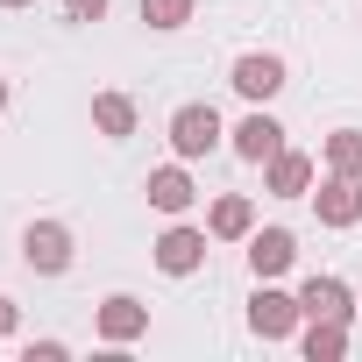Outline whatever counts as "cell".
I'll list each match as a JSON object with an SVG mask.
<instances>
[{"mask_svg": "<svg viewBox=\"0 0 362 362\" xmlns=\"http://www.w3.org/2000/svg\"><path fill=\"white\" fill-rule=\"evenodd\" d=\"M192 8H199V0H142V22L149 29H185Z\"/></svg>", "mask_w": 362, "mask_h": 362, "instance_id": "e0dca14e", "label": "cell"}, {"mask_svg": "<svg viewBox=\"0 0 362 362\" xmlns=\"http://www.w3.org/2000/svg\"><path fill=\"white\" fill-rule=\"evenodd\" d=\"M149 206L156 214H185L192 199H199V185H192V177H185V163H163V170H149Z\"/></svg>", "mask_w": 362, "mask_h": 362, "instance_id": "9c48e42d", "label": "cell"}, {"mask_svg": "<svg viewBox=\"0 0 362 362\" xmlns=\"http://www.w3.org/2000/svg\"><path fill=\"white\" fill-rule=\"evenodd\" d=\"M277 149H284V128H277L270 114H249V121L235 128V156H242V163H270Z\"/></svg>", "mask_w": 362, "mask_h": 362, "instance_id": "8fae6325", "label": "cell"}, {"mask_svg": "<svg viewBox=\"0 0 362 362\" xmlns=\"http://www.w3.org/2000/svg\"><path fill=\"white\" fill-rule=\"evenodd\" d=\"M235 93H242V100H270V93H284V57H270V50L235 57Z\"/></svg>", "mask_w": 362, "mask_h": 362, "instance_id": "52a82bcc", "label": "cell"}, {"mask_svg": "<svg viewBox=\"0 0 362 362\" xmlns=\"http://www.w3.org/2000/svg\"><path fill=\"white\" fill-rule=\"evenodd\" d=\"M93 327H100V341H107V348H128V341H142V334H149V305H142V298H128V291H114V298L93 313Z\"/></svg>", "mask_w": 362, "mask_h": 362, "instance_id": "277c9868", "label": "cell"}, {"mask_svg": "<svg viewBox=\"0 0 362 362\" xmlns=\"http://www.w3.org/2000/svg\"><path fill=\"white\" fill-rule=\"evenodd\" d=\"M221 135H228V128H221V114H214L206 100H192V107H177V114H170V149L185 156V163H192V156H214Z\"/></svg>", "mask_w": 362, "mask_h": 362, "instance_id": "6da1fadb", "label": "cell"}, {"mask_svg": "<svg viewBox=\"0 0 362 362\" xmlns=\"http://www.w3.org/2000/svg\"><path fill=\"white\" fill-rule=\"evenodd\" d=\"M313 206H320V228H355L362 221V177L327 170V185L313 192Z\"/></svg>", "mask_w": 362, "mask_h": 362, "instance_id": "5b68a950", "label": "cell"}, {"mask_svg": "<svg viewBox=\"0 0 362 362\" xmlns=\"http://www.w3.org/2000/svg\"><path fill=\"white\" fill-rule=\"evenodd\" d=\"M64 15H71V22H100V15H107V0H64Z\"/></svg>", "mask_w": 362, "mask_h": 362, "instance_id": "ac0fdd59", "label": "cell"}, {"mask_svg": "<svg viewBox=\"0 0 362 362\" xmlns=\"http://www.w3.org/2000/svg\"><path fill=\"white\" fill-rule=\"evenodd\" d=\"M291 256H298L291 228H263V235H249V270H256V277H284Z\"/></svg>", "mask_w": 362, "mask_h": 362, "instance_id": "30bf717a", "label": "cell"}, {"mask_svg": "<svg viewBox=\"0 0 362 362\" xmlns=\"http://www.w3.org/2000/svg\"><path fill=\"white\" fill-rule=\"evenodd\" d=\"M298 320H305V313H298V298H291V291H277L270 277H256V298H249V334H256V341H284Z\"/></svg>", "mask_w": 362, "mask_h": 362, "instance_id": "7a4b0ae2", "label": "cell"}, {"mask_svg": "<svg viewBox=\"0 0 362 362\" xmlns=\"http://www.w3.org/2000/svg\"><path fill=\"white\" fill-rule=\"evenodd\" d=\"M305 362H341L348 355V320H305Z\"/></svg>", "mask_w": 362, "mask_h": 362, "instance_id": "9a60e30c", "label": "cell"}, {"mask_svg": "<svg viewBox=\"0 0 362 362\" xmlns=\"http://www.w3.org/2000/svg\"><path fill=\"white\" fill-rule=\"evenodd\" d=\"M15 320H22V313H15V298H0V341L15 334Z\"/></svg>", "mask_w": 362, "mask_h": 362, "instance_id": "d6986e66", "label": "cell"}, {"mask_svg": "<svg viewBox=\"0 0 362 362\" xmlns=\"http://www.w3.org/2000/svg\"><path fill=\"white\" fill-rule=\"evenodd\" d=\"M0 114H8V78H0Z\"/></svg>", "mask_w": 362, "mask_h": 362, "instance_id": "ffe728a7", "label": "cell"}, {"mask_svg": "<svg viewBox=\"0 0 362 362\" xmlns=\"http://www.w3.org/2000/svg\"><path fill=\"white\" fill-rule=\"evenodd\" d=\"M206 235H214V242H249V235H256V206H249L242 192L214 199V214H206Z\"/></svg>", "mask_w": 362, "mask_h": 362, "instance_id": "7c38bea8", "label": "cell"}, {"mask_svg": "<svg viewBox=\"0 0 362 362\" xmlns=\"http://www.w3.org/2000/svg\"><path fill=\"white\" fill-rule=\"evenodd\" d=\"M93 128H100L107 142H128V135H135V100H128V93H100V100H93Z\"/></svg>", "mask_w": 362, "mask_h": 362, "instance_id": "5bb4252c", "label": "cell"}, {"mask_svg": "<svg viewBox=\"0 0 362 362\" xmlns=\"http://www.w3.org/2000/svg\"><path fill=\"white\" fill-rule=\"evenodd\" d=\"M327 170L362 177V128H334V135H327Z\"/></svg>", "mask_w": 362, "mask_h": 362, "instance_id": "2e32d148", "label": "cell"}, {"mask_svg": "<svg viewBox=\"0 0 362 362\" xmlns=\"http://www.w3.org/2000/svg\"><path fill=\"white\" fill-rule=\"evenodd\" d=\"M22 263H29L36 277H64V270H71V228L36 221V228L22 235Z\"/></svg>", "mask_w": 362, "mask_h": 362, "instance_id": "3957f363", "label": "cell"}, {"mask_svg": "<svg viewBox=\"0 0 362 362\" xmlns=\"http://www.w3.org/2000/svg\"><path fill=\"white\" fill-rule=\"evenodd\" d=\"M298 313H305V320H355V291H348L341 277H305Z\"/></svg>", "mask_w": 362, "mask_h": 362, "instance_id": "ba28073f", "label": "cell"}, {"mask_svg": "<svg viewBox=\"0 0 362 362\" xmlns=\"http://www.w3.org/2000/svg\"><path fill=\"white\" fill-rule=\"evenodd\" d=\"M270 192H277V199H298V192H313V156H298V149H277V156H270Z\"/></svg>", "mask_w": 362, "mask_h": 362, "instance_id": "4fadbf2b", "label": "cell"}, {"mask_svg": "<svg viewBox=\"0 0 362 362\" xmlns=\"http://www.w3.org/2000/svg\"><path fill=\"white\" fill-rule=\"evenodd\" d=\"M199 263H206V235H199V228H163V235H156V270L192 277Z\"/></svg>", "mask_w": 362, "mask_h": 362, "instance_id": "8992f818", "label": "cell"}, {"mask_svg": "<svg viewBox=\"0 0 362 362\" xmlns=\"http://www.w3.org/2000/svg\"><path fill=\"white\" fill-rule=\"evenodd\" d=\"M0 8H29V0H0Z\"/></svg>", "mask_w": 362, "mask_h": 362, "instance_id": "44dd1931", "label": "cell"}]
</instances>
